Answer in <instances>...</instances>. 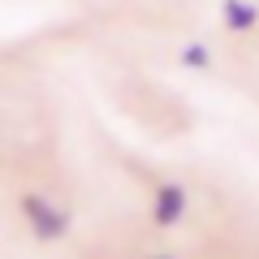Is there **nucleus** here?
I'll return each mask as SVG.
<instances>
[{"instance_id": "obj_1", "label": "nucleus", "mask_w": 259, "mask_h": 259, "mask_svg": "<svg viewBox=\"0 0 259 259\" xmlns=\"http://www.w3.org/2000/svg\"><path fill=\"white\" fill-rule=\"evenodd\" d=\"M22 212H26L35 238H44V242H56V238L69 233V216H65L61 207H52L44 194H22Z\"/></svg>"}, {"instance_id": "obj_2", "label": "nucleus", "mask_w": 259, "mask_h": 259, "mask_svg": "<svg viewBox=\"0 0 259 259\" xmlns=\"http://www.w3.org/2000/svg\"><path fill=\"white\" fill-rule=\"evenodd\" d=\"M182 212H186V190L182 186H160L156 190V225H177L182 221Z\"/></svg>"}, {"instance_id": "obj_3", "label": "nucleus", "mask_w": 259, "mask_h": 259, "mask_svg": "<svg viewBox=\"0 0 259 259\" xmlns=\"http://www.w3.org/2000/svg\"><path fill=\"white\" fill-rule=\"evenodd\" d=\"M221 18H225V30H233V35H246V30L259 26V9L246 0H225Z\"/></svg>"}, {"instance_id": "obj_4", "label": "nucleus", "mask_w": 259, "mask_h": 259, "mask_svg": "<svg viewBox=\"0 0 259 259\" xmlns=\"http://www.w3.org/2000/svg\"><path fill=\"white\" fill-rule=\"evenodd\" d=\"M207 61H212V56H207L203 44H186L182 48V65H190V69H207Z\"/></svg>"}, {"instance_id": "obj_5", "label": "nucleus", "mask_w": 259, "mask_h": 259, "mask_svg": "<svg viewBox=\"0 0 259 259\" xmlns=\"http://www.w3.org/2000/svg\"><path fill=\"white\" fill-rule=\"evenodd\" d=\"M156 259H173V255H156Z\"/></svg>"}]
</instances>
